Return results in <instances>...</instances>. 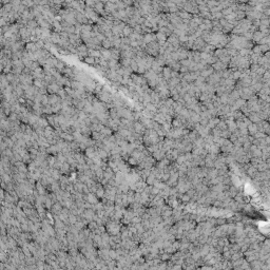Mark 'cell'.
I'll list each match as a JSON object with an SVG mask.
<instances>
[{
  "mask_svg": "<svg viewBox=\"0 0 270 270\" xmlns=\"http://www.w3.org/2000/svg\"><path fill=\"white\" fill-rule=\"evenodd\" d=\"M85 60L87 61L88 63H94V58H92V57H89V58H86Z\"/></svg>",
  "mask_w": 270,
  "mask_h": 270,
  "instance_id": "e0dca14e",
  "label": "cell"
},
{
  "mask_svg": "<svg viewBox=\"0 0 270 270\" xmlns=\"http://www.w3.org/2000/svg\"><path fill=\"white\" fill-rule=\"evenodd\" d=\"M133 31H134L133 28H132V26H130L129 24H128V25H125V28H123V36H125V37H129L130 35L133 33Z\"/></svg>",
  "mask_w": 270,
  "mask_h": 270,
  "instance_id": "5bb4252c",
  "label": "cell"
},
{
  "mask_svg": "<svg viewBox=\"0 0 270 270\" xmlns=\"http://www.w3.org/2000/svg\"><path fill=\"white\" fill-rule=\"evenodd\" d=\"M143 40L146 45H149V43L153 42V41H156V35L153 32L146 33V34H143Z\"/></svg>",
  "mask_w": 270,
  "mask_h": 270,
  "instance_id": "3957f363",
  "label": "cell"
},
{
  "mask_svg": "<svg viewBox=\"0 0 270 270\" xmlns=\"http://www.w3.org/2000/svg\"><path fill=\"white\" fill-rule=\"evenodd\" d=\"M258 169H256V167H254V166L250 165L249 167H248V169L245 171V173L247 174L248 176H250L251 178H254L255 177V175L258 174Z\"/></svg>",
  "mask_w": 270,
  "mask_h": 270,
  "instance_id": "9c48e42d",
  "label": "cell"
},
{
  "mask_svg": "<svg viewBox=\"0 0 270 270\" xmlns=\"http://www.w3.org/2000/svg\"><path fill=\"white\" fill-rule=\"evenodd\" d=\"M155 35H156V41H157V43H158L159 46H163L164 43H165L166 41H167V38H168V37L166 36V35L164 34V33H161V32H159V31H158V32L156 33Z\"/></svg>",
  "mask_w": 270,
  "mask_h": 270,
  "instance_id": "30bf717a",
  "label": "cell"
},
{
  "mask_svg": "<svg viewBox=\"0 0 270 270\" xmlns=\"http://www.w3.org/2000/svg\"><path fill=\"white\" fill-rule=\"evenodd\" d=\"M158 31L161 33H164V34L166 35V36H170V35L172 34V31L169 30V29L167 28V26H161V28H158Z\"/></svg>",
  "mask_w": 270,
  "mask_h": 270,
  "instance_id": "2e32d148",
  "label": "cell"
},
{
  "mask_svg": "<svg viewBox=\"0 0 270 270\" xmlns=\"http://www.w3.org/2000/svg\"><path fill=\"white\" fill-rule=\"evenodd\" d=\"M265 35L263 34L262 32H261V31H255V32H253V36H252V39H251V41L252 42H256V43H258L261 41V39L263 38V37H264Z\"/></svg>",
  "mask_w": 270,
  "mask_h": 270,
  "instance_id": "8fae6325",
  "label": "cell"
},
{
  "mask_svg": "<svg viewBox=\"0 0 270 270\" xmlns=\"http://www.w3.org/2000/svg\"><path fill=\"white\" fill-rule=\"evenodd\" d=\"M211 67L213 68L214 71H224L226 69H228V65H226V63L222 62V61L218 60V61H215L213 65H211Z\"/></svg>",
  "mask_w": 270,
  "mask_h": 270,
  "instance_id": "8992f818",
  "label": "cell"
},
{
  "mask_svg": "<svg viewBox=\"0 0 270 270\" xmlns=\"http://www.w3.org/2000/svg\"><path fill=\"white\" fill-rule=\"evenodd\" d=\"M167 42H168V43H170V45L173 46V48L175 49V50H177V49L181 46V41H180V39H178V37L176 36V35L174 34V33H172V34L170 35V36H168V38H167Z\"/></svg>",
  "mask_w": 270,
  "mask_h": 270,
  "instance_id": "6da1fadb",
  "label": "cell"
},
{
  "mask_svg": "<svg viewBox=\"0 0 270 270\" xmlns=\"http://www.w3.org/2000/svg\"><path fill=\"white\" fill-rule=\"evenodd\" d=\"M152 156L155 158L156 161H159L160 159L166 157V151L164 149H158V150H156L155 152H153V153H152Z\"/></svg>",
  "mask_w": 270,
  "mask_h": 270,
  "instance_id": "52a82bcc",
  "label": "cell"
},
{
  "mask_svg": "<svg viewBox=\"0 0 270 270\" xmlns=\"http://www.w3.org/2000/svg\"><path fill=\"white\" fill-rule=\"evenodd\" d=\"M172 72H173V71H172L169 67H167V66H166V67L163 68V71H161V76H163V78L165 79V80L168 81L172 77Z\"/></svg>",
  "mask_w": 270,
  "mask_h": 270,
  "instance_id": "5b68a950",
  "label": "cell"
},
{
  "mask_svg": "<svg viewBox=\"0 0 270 270\" xmlns=\"http://www.w3.org/2000/svg\"><path fill=\"white\" fill-rule=\"evenodd\" d=\"M213 68L211 67V66H207L205 69H203L202 71H200V76L204 77L205 79L208 78V76H209L210 74H211L212 72H213Z\"/></svg>",
  "mask_w": 270,
  "mask_h": 270,
  "instance_id": "ba28073f",
  "label": "cell"
},
{
  "mask_svg": "<svg viewBox=\"0 0 270 270\" xmlns=\"http://www.w3.org/2000/svg\"><path fill=\"white\" fill-rule=\"evenodd\" d=\"M247 130H248V135H253L258 131L256 123H250L249 125L247 126Z\"/></svg>",
  "mask_w": 270,
  "mask_h": 270,
  "instance_id": "7c38bea8",
  "label": "cell"
},
{
  "mask_svg": "<svg viewBox=\"0 0 270 270\" xmlns=\"http://www.w3.org/2000/svg\"><path fill=\"white\" fill-rule=\"evenodd\" d=\"M163 68L164 67H161L160 65H159L158 62H156L155 61V59H154V61H153V63H152V66H151V70L153 71L154 73H156V74H160L161 73V71H163Z\"/></svg>",
  "mask_w": 270,
  "mask_h": 270,
  "instance_id": "4fadbf2b",
  "label": "cell"
},
{
  "mask_svg": "<svg viewBox=\"0 0 270 270\" xmlns=\"http://www.w3.org/2000/svg\"><path fill=\"white\" fill-rule=\"evenodd\" d=\"M146 131V128L140 121H133L132 123V132H135L137 134H141L143 135Z\"/></svg>",
  "mask_w": 270,
  "mask_h": 270,
  "instance_id": "7a4b0ae2",
  "label": "cell"
},
{
  "mask_svg": "<svg viewBox=\"0 0 270 270\" xmlns=\"http://www.w3.org/2000/svg\"><path fill=\"white\" fill-rule=\"evenodd\" d=\"M153 120L155 121V123H159V125H164L165 123H167V120H166L165 114H163V113H160V112H157L155 115H154V116H153Z\"/></svg>",
  "mask_w": 270,
  "mask_h": 270,
  "instance_id": "277c9868",
  "label": "cell"
},
{
  "mask_svg": "<svg viewBox=\"0 0 270 270\" xmlns=\"http://www.w3.org/2000/svg\"><path fill=\"white\" fill-rule=\"evenodd\" d=\"M65 202H66V203H68V198H66ZM69 203H70V204H69V205H68V204H66V206H67V207H70V205H71V204H72V203H71V201H70V202H69Z\"/></svg>",
  "mask_w": 270,
  "mask_h": 270,
  "instance_id": "ac0fdd59",
  "label": "cell"
},
{
  "mask_svg": "<svg viewBox=\"0 0 270 270\" xmlns=\"http://www.w3.org/2000/svg\"><path fill=\"white\" fill-rule=\"evenodd\" d=\"M250 54H251V50H247V49H240V50H238V55H240V56L246 57V56H249Z\"/></svg>",
  "mask_w": 270,
  "mask_h": 270,
  "instance_id": "9a60e30c",
  "label": "cell"
}]
</instances>
